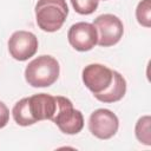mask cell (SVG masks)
<instances>
[{"label": "cell", "instance_id": "obj_5", "mask_svg": "<svg viewBox=\"0 0 151 151\" xmlns=\"http://www.w3.org/2000/svg\"><path fill=\"white\" fill-rule=\"evenodd\" d=\"M92 25L97 31V44L103 47L116 45L124 33L122 20L113 14H101L93 20Z\"/></svg>", "mask_w": 151, "mask_h": 151}, {"label": "cell", "instance_id": "obj_7", "mask_svg": "<svg viewBox=\"0 0 151 151\" xmlns=\"http://www.w3.org/2000/svg\"><path fill=\"white\" fill-rule=\"evenodd\" d=\"M81 77L85 86L93 96H97L106 91L111 85L113 80V70L101 64H90L84 67Z\"/></svg>", "mask_w": 151, "mask_h": 151}, {"label": "cell", "instance_id": "obj_14", "mask_svg": "<svg viewBox=\"0 0 151 151\" xmlns=\"http://www.w3.org/2000/svg\"><path fill=\"white\" fill-rule=\"evenodd\" d=\"M9 120V110L5 103L0 100V129L5 127Z\"/></svg>", "mask_w": 151, "mask_h": 151}, {"label": "cell", "instance_id": "obj_9", "mask_svg": "<svg viewBox=\"0 0 151 151\" xmlns=\"http://www.w3.org/2000/svg\"><path fill=\"white\" fill-rule=\"evenodd\" d=\"M67 39L74 50L79 52H86L97 45L98 37L97 31L92 24L80 21L73 24L70 27L67 32Z\"/></svg>", "mask_w": 151, "mask_h": 151}, {"label": "cell", "instance_id": "obj_11", "mask_svg": "<svg viewBox=\"0 0 151 151\" xmlns=\"http://www.w3.org/2000/svg\"><path fill=\"white\" fill-rule=\"evenodd\" d=\"M150 122H151L150 116H144L138 119V122L136 123V127H134V133H136L137 139L147 146L151 145Z\"/></svg>", "mask_w": 151, "mask_h": 151}, {"label": "cell", "instance_id": "obj_4", "mask_svg": "<svg viewBox=\"0 0 151 151\" xmlns=\"http://www.w3.org/2000/svg\"><path fill=\"white\" fill-rule=\"evenodd\" d=\"M52 122L66 134H77L84 127L83 113L73 107L70 99L61 96H57V111Z\"/></svg>", "mask_w": 151, "mask_h": 151}, {"label": "cell", "instance_id": "obj_1", "mask_svg": "<svg viewBox=\"0 0 151 151\" xmlns=\"http://www.w3.org/2000/svg\"><path fill=\"white\" fill-rule=\"evenodd\" d=\"M57 111V97L38 93L20 99L13 107L12 114L20 126L33 125L40 120H52Z\"/></svg>", "mask_w": 151, "mask_h": 151}, {"label": "cell", "instance_id": "obj_3", "mask_svg": "<svg viewBox=\"0 0 151 151\" xmlns=\"http://www.w3.org/2000/svg\"><path fill=\"white\" fill-rule=\"evenodd\" d=\"M34 11L37 24L45 32H55L61 28L68 15L66 0H38Z\"/></svg>", "mask_w": 151, "mask_h": 151}, {"label": "cell", "instance_id": "obj_10", "mask_svg": "<svg viewBox=\"0 0 151 151\" xmlns=\"http://www.w3.org/2000/svg\"><path fill=\"white\" fill-rule=\"evenodd\" d=\"M125 93H126V80L119 72L113 71V80L109 86V88L94 97L101 103H116L120 100L125 96Z\"/></svg>", "mask_w": 151, "mask_h": 151}, {"label": "cell", "instance_id": "obj_8", "mask_svg": "<svg viewBox=\"0 0 151 151\" xmlns=\"http://www.w3.org/2000/svg\"><path fill=\"white\" fill-rule=\"evenodd\" d=\"M8 51L12 58L25 61L38 51V38L28 31H17L8 40Z\"/></svg>", "mask_w": 151, "mask_h": 151}, {"label": "cell", "instance_id": "obj_2", "mask_svg": "<svg viewBox=\"0 0 151 151\" xmlns=\"http://www.w3.org/2000/svg\"><path fill=\"white\" fill-rule=\"evenodd\" d=\"M60 72L59 63L51 55H40L33 59L25 70V79L33 87H48L53 85Z\"/></svg>", "mask_w": 151, "mask_h": 151}, {"label": "cell", "instance_id": "obj_6", "mask_svg": "<svg viewBox=\"0 0 151 151\" xmlns=\"http://www.w3.org/2000/svg\"><path fill=\"white\" fill-rule=\"evenodd\" d=\"M119 127L118 117L107 109H98L93 111L88 119L90 132L99 139L112 138Z\"/></svg>", "mask_w": 151, "mask_h": 151}, {"label": "cell", "instance_id": "obj_12", "mask_svg": "<svg viewBox=\"0 0 151 151\" xmlns=\"http://www.w3.org/2000/svg\"><path fill=\"white\" fill-rule=\"evenodd\" d=\"M136 18L142 26H151V0H142L138 4L136 8Z\"/></svg>", "mask_w": 151, "mask_h": 151}, {"label": "cell", "instance_id": "obj_13", "mask_svg": "<svg viewBox=\"0 0 151 151\" xmlns=\"http://www.w3.org/2000/svg\"><path fill=\"white\" fill-rule=\"evenodd\" d=\"M71 4L77 13L88 15L97 9L99 0H71Z\"/></svg>", "mask_w": 151, "mask_h": 151}]
</instances>
